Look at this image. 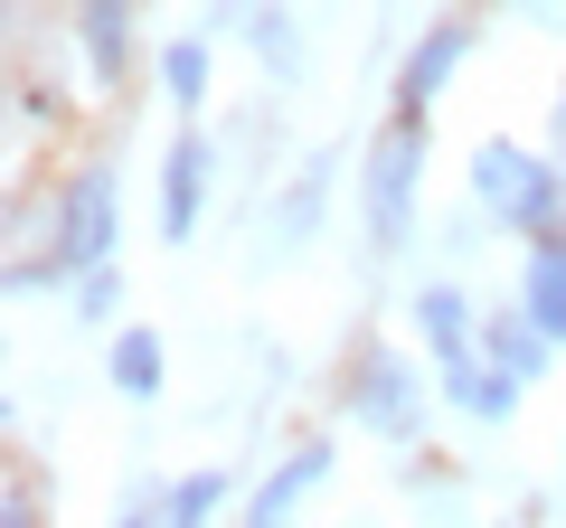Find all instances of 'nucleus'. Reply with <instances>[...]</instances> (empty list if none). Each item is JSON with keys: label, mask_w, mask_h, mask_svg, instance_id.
<instances>
[{"label": "nucleus", "mask_w": 566, "mask_h": 528, "mask_svg": "<svg viewBox=\"0 0 566 528\" xmlns=\"http://www.w3.org/2000/svg\"><path fill=\"white\" fill-rule=\"evenodd\" d=\"M161 95H170V104H199V95H208V47H199V39H170V47H161Z\"/></svg>", "instance_id": "obj_13"}, {"label": "nucleus", "mask_w": 566, "mask_h": 528, "mask_svg": "<svg viewBox=\"0 0 566 528\" xmlns=\"http://www.w3.org/2000/svg\"><path fill=\"white\" fill-rule=\"evenodd\" d=\"M528 330L566 340V245H538L528 255Z\"/></svg>", "instance_id": "obj_9"}, {"label": "nucleus", "mask_w": 566, "mask_h": 528, "mask_svg": "<svg viewBox=\"0 0 566 528\" xmlns=\"http://www.w3.org/2000/svg\"><path fill=\"white\" fill-rule=\"evenodd\" d=\"M463 47H472L463 20H444V29H424V39H416V57H406V114H424V95H444V76L463 66Z\"/></svg>", "instance_id": "obj_7"}, {"label": "nucleus", "mask_w": 566, "mask_h": 528, "mask_svg": "<svg viewBox=\"0 0 566 528\" xmlns=\"http://www.w3.org/2000/svg\"><path fill=\"white\" fill-rule=\"evenodd\" d=\"M416 321H424V349H434L444 368H463V359H472V303H463L453 284H434V293H424V303H416Z\"/></svg>", "instance_id": "obj_8"}, {"label": "nucleus", "mask_w": 566, "mask_h": 528, "mask_svg": "<svg viewBox=\"0 0 566 528\" xmlns=\"http://www.w3.org/2000/svg\"><path fill=\"white\" fill-rule=\"evenodd\" d=\"M218 500H227V472H189V482L170 490L161 528H208V519H218Z\"/></svg>", "instance_id": "obj_12"}, {"label": "nucleus", "mask_w": 566, "mask_h": 528, "mask_svg": "<svg viewBox=\"0 0 566 528\" xmlns=\"http://www.w3.org/2000/svg\"><path fill=\"white\" fill-rule=\"evenodd\" d=\"M538 359H547V330H510V321H491V368H501V378H538Z\"/></svg>", "instance_id": "obj_15"}, {"label": "nucleus", "mask_w": 566, "mask_h": 528, "mask_svg": "<svg viewBox=\"0 0 566 528\" xmlns=\"http://www.w3.org/2000/svg\"><path fill=\"white\" fill-rule=\"evenodd\" d=\"M199 199H208V151L180 142V151H170V170H161V236H170V245H189Z\"/></svg>", "instance_id": "obj_6"}, {"label": "nucleus", "mask_w": 566, "mask_h": 528, "mask_svg": "<svg viewBox=\"0 0 566 528\" xmlns=\"http://www.w3.org/2000/svg\"><path fill=\"white\" fill-rule=\"evenodd\" d=\"M322 482H331V444H303V453H283V463H274V482H264L255 500H245V528H283V519H293V509H303Z\"/></svg>", "instance_id": "obj_5"}, {"label": "nucleus", "mask_w": 566, "mask_h": 528, "mask_svg": "<svg viewBox=\"0 0 566 528\" xmlns=\"http://www.w3.org/2000/svg\"><path fill=\"white\" fill-rule=\"evenodd\" d=\"M123 528H151V519H123Z\"/></svg>", "instance_id": "obj_19"}, {"label": "nucleus", "mask_w": 566, "mask_h": 528, "mask_svg": "<svg viewBox=\"0 0 566 528\" xmlns=\"http://www.w3.org/2000/svg\"><path fill=\"white\" fill-rule=\"evenodd\" d=\"M349 415H359L368 434H387V444H416V425H424V387H416V359L378 349V359L359 368V387H349Z\"/></svg>", "instance_id": "obj_4"}, {"label": "nucleus", "mask_w": 566, "mask_h": 528, "mask_svg": "<svg viewBox=\"0 0 566 528\" xmlns=\"http://www.w3.org/2000/svg\"><path fill=\"white\" fill-rule=\"evenodd\" d=\"M453 406H463V415H491V425H501V415L510 406H520V378H501V368H453Z\"/></svg>", "instance_id": "obj_11"}, {"label": "nucleus", "mask_w": 566, "mask_h": 528, "mask_svg": "<svg viewBox=\"0 0 566 528\" xmlns=\"http://www.w3.org/2000/svg\"><path fill=\"white\" fill-rule=\"evenodd\" d=\"M10 528H29V482H10Z\"/></svg>", "instance_id": "obj_17"}, {"label": "nucleus", "mask_w": 566, "mask_h": 528, "mask_svg": "<svg viewBox=\"0 0 566 528\" xmlns=\"http://www.w3.org/2000/svg\"><path fill=\"white\" fill-rule=\"evenodd\" d=\"M123 303V274H85V311H95V321H104V311H114Z\"/></svg>", "instance_id": "obj_16"}, {"label": "nucleus", "mask_w": 566, "mask_h": 528, "mask_svg": "<svg viewBox=\"0 0 566 528\" xmlns=\"http://www.w3.org/2000/svg\"><path fill=\"white\" fill-rule=\"evenodd\" d=\"M557 161H566V104H557Z\"/></svg>", "instance_id": "obj_18"}, {"label": "nucleus", "mask_w": 566, "mask_h": 528, "mask_svg": "<svg viewBox=\"0 0 566 528\" xmlns=\"http://www.w3.org/2000/svg\"><path fill=\"white\" fill-rule=\"evenodd\" d=\"M114 387L123 397H161V330H114Z\"/></svg>", "instance_id": "obj_10"}, {"label": "nucleus", "mask_w": 566, "mask_h": 528, "mask_svg": "<svg viewBox=\"0 0 566 528\" xmlns=\"http://www.w3.org/2000/svg\"><path fill=\"white\" fill-rule=\"evenodd\" d=\"M416 180H424V114H397L378 133V151H368V236L378 245H406Z\"/></svg>", "instance_id": "obj_2"}, {"label": "nucleus", "mask_w": 566, "mask_h": 528, "mask_svg": "<svg viewBox=\"0 0 566 528\" xmlns=\"http://www.w3.org/2000/svg\"><path fill=\"white\" fill-rule=\"evenodd\" d=\"M114 170L104 161H85L76 180H66V199H57V274L66 264H85V274H104V255H114Z\"/></svg>", "instance_id": "obj_3"}, {"label": "nucleus", "mask_w": 566, "mask_h": 528, "mask_svg": "<svg viewBox=\"0 0 566 528\" xmlns=\"http://www.w3.org/2000/svg\"><path fill=\"white\" fill-rule=\"evenodd\" d=\"M557 161H538V151H520V142H482L472 151V199L491 208V218H510V226H547L557 218Z\"/></svg>", "instance_id": "obj_1"}, {"label": "nucleus", "mask_w": 566, "mask_h": 528, "mask_svg": "<svg viewBox=\"0 0 566 528\" xmlns=\"http://www.w3.org/2000/svg\"><path fill=\"white\" fill-rule=\"evenodd\" d=\"M123 20H133L123 0H85V57H95V76L123 66Z\"/></svg>", "instance_id": "obj_14"}]
</instances>
